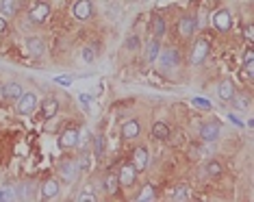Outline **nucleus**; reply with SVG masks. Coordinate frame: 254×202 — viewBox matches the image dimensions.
<instances>
[{
	"label": "nucleus",
	"mask_w": 254,
	"mask_h": 202,
	"mask_svg": "<svg viewBox=\"0 0 254 202\" xmlns=\"http://www.w3.org/2000/svg\"><path fill=\"white\" fill-rule=\"evenodd\" d=\"M22 94H24V89H22V85H20V83H4L2 85V98L7 100V102L18 100Z\"/></svg>",
	"instance_id": "nucleus-17"
},
{
	"label": "nucleus",
	"mask_w": 254,
	"mask_h": 202,
	"mask_svg": "<svg viewBox=\"0 0 254 202\" xmlns=\"http://www.w3.org/2000/svg\"><path fill=\"white\" fill-rule=\"evenodd\" d=\"M59 146L61 148H76L78 146V131L76 128H65V131H63L61 135H59Z\"/></svg>",
	"instance_id": "nucleus-14"
},
{
	"label": "nucleus",
	"mask_w": 254,
	"mask_h": 202,
	"mask_svg": "<svg viewBox=\"0 0 254 202\" xmlns=\"http://www.w3.org/2000/svg\"><path fill=\"white\" fill-rule=\"evenodd\" d=\"M78 100H81V104L87 109V104H89V100H91V98H89L87 94H81V96H78Z\"/></svg>",
	"instance_id": "nucleus-37"
},
{
	"label": "nucleus",
	"mask_w": 254,
	"mask_h": 202,
	"mask_svg": "<svg viewBox=\"0 0 254 202\" xmlns=\"http://www.w3.org/2000/svg\"><path fill=\"white\" fill-rule=\"evenodd\" d=\"M217 96L222 102H231V100H234V96H237V89H234V83L233 81H222V83L217 85Z\"/></svg>",
	"instance_id": "nucleus-13"
},
{
	"label": "nucleus",
	"mask_w": 254,
	"mask_h": 202,
	"mask_svg": "<svg viewBox=\"0 0 254 202\" xmlns=\"http://www.w3.org/2000/svg\"><path fill=\"white\" fill-rule=\"evenodd\" d=\"M37 107H39V100L33 91H24V94L16 100V111L20 115H33Z\"/></svg>",
	"instance_id": "nucleus-1"
},
{
	"label": "nucleus",
	"mask_w": 254,
	"mask_h": 202,
	"mask_svg": "<svg viewBox=\"0 0 254 202\" xmlns=\"http://www.w3.org/2000/svg\"><path fill=\"white\" fill-rule=\"evenodd\" d=\"M59 191H61V187H59V181L55 179H46L42 182V189H39V194H42L43 200H52L59 196Z\"/></svg>",
	"instance_id": "nucleus-12"
},
{
	"label": "nucleus",
	"mask_w": 254,
	"mask_h": 202,
	"mask_svg": "<svg viewBox=\"0 0 254 202\" xmlns=\"http://www.w3.org/2000/svg\"><path fill=\"white\" fill-rule=\"evenodd\" d=\"M117 185H120V181H117V174H106L105 176V182H102V187H105V191L109 196H115L117 194Z\"/></svg>",
	"instance_id": "nucleus-23"
},
{
	"label": "nucleus",
	"mask_w": 254,
	"mask_h": 202,
	"mask_svg": "<svg viewBox=\"0 0 254 202\" xmlns=\"http://www.w3.org/2000/svg\"><path fill=\"white\" fill-rule=\"evenodd\" d=\"M150 33H152V37L156 40H161V37L165 35V20L163 16H159V13H154L152 20H150Z\"/></svg>",
	"instance_id": "nucleus-18"
},
{
	"label": "nucleus",
	"mask_w": 254,
	"mask_h": 202,
	"mask_svg": "<svg viewBox=\"0 0 254 202\" xmlns=\"http://www.w3.org/2000/svg\"><path fill=\"white\" fill-rule=\"evenodd\" d=\"M243 76H246L248 81H252V76H254V61H246V65H243Z\"/></svg>",
	"instance_id": "nucleus-34"
},
{
	"label": "nucleus",
	"mask_w": 254,
	"mask_h": 202,
	"mask_svg": "<svg viewBox=\"0 0 254 202\" xmlns=\"http://www.w3.org/2000/svg\"><path fill=\"white\" fill-rule=\"evenodd\" d=\"M76 200H78V202H96L98 198H96L94 194H91V189H85V191H81V194L76 196Z\"/></svg>",
	"instance_id": "nucleus-31"
},
{
	"label": "nucleus",
	"mask_w": 254,
	"mask_h": 202,
	"mask_svg": "<svg viewBox=\"0 0 254 202\" xmlns=\"http://www.w3.org/2000/svg\"><path fill=\"white\" fill-rule=\"evenodd\" d=\"M156 61H159L161 70H172V67L178 65L180 55H178V50H176V48H165L163 52H159Z\"/></svg>",
	"instance_id": "nucleus-5"
},
{
	"label": "nucleus",
	"mask_w": 254,
	"mask_h": 202,
	"mask_svg": "<svg viewBox=\"0 0 254 202\" xmlns=\"http://www.w3.org/2000/svg\"><path fill=\"white\" fill-rule=\"evenodd\" d=\"M16 191H18V200H31L33 187H31V182H22L20 187H16Z\"/></svg>",
	"instance_id": "nucleus-26"
},
{
	"label": "nucleus",
	"mask_w": 254,
	"mask_h": 202,
	"mask_svg": "<svg viewBox=\"0 0 254 202\" xmlns=\"http://www.w3.org/2000/svg\"><path fill=\"white\" fill-rule=\"evenodd\" d=\"M39 107H42L43 118H55V115L59 113V102L55 98H46L42 104H39Z\"/></svg>",
	"instance_id": "nucleus-20"
},
{
	"label": "nucleus",
	"mask_w": 254,
	"mask_h": 202,
	"mask_svg": "<svg viewBox=\"0 0 254 202\" xmlns=\"http://www.w3.org/2000/svg\"><path fill=\"white\" fill-rule=\"evenodd\" d=\"M193 104L198 109H202V111H211V102L207 98H193Z\"/></svg>",
	"instance_id": "nucleus-33"
},
{
	"label": "nucleus",
	"mask_w": 254,
	"mask_h": 202,
	"mask_svg": "<svg viewBox=\"0 0 254 202\" xmlns=\"http://www.w3.org/2000/svg\"><path fill=\"white\" fill-rule=\"evenodd\" d=\"M189 198H191V189H189L187 182H180V185L174 187L172 200H176V202H185V200H189Z\"/></svg>",
	"instance_id": "nucleus-19"
},
{
	"label": "nucleus",
	"mask_w": 254,
	"mask_h": 202,
	"mask_svg": "<svg viewBox=\"0 0 254 202\" xmlns=\"http://www.w3.org/2000/svg\"><path fill=\"white\" fill-rule=\"evenodd\" d=\"M81 57H83V61H85V63H94V48H89V46H85L81 50Z\"/></svg>",
	"instance_id": "nucleus-30"
},
{
	"label": "nucleus",
	"mask_w": 254,
	"mask_h": 202,
	"mask_svg": "<svg viewBox=\"0 0 254 202\" xmlns=\"http://www.w3.org/2000/svg\"><path fill=\"white\" fill-rule=\"evenodd\" d=\"M13 200H18L16 187L13 189H0V202H13Z\"/></svg>",
	"instance_id": "nucleus-27"
},
{
	"label": "nucleus",
	"mask_w": 254,
	"mask_h": 202,
	"mask_svg": "<svg viewBox=\"0 0 254 202\" xmlns=\"http://www.w3.org/2000/svg\"><path fill=\"white\" fill-rule=\"evenodd\" d=\"M0 9H2L4 16H16V13H18L16 0H0Z\"/></svg>",
	"instance_id": "nucleus-25"
},
{
	"label": "nucleus",
	"mask_w": 254,
	"mask_h": 202,
	"mask_svg": "<svg viewBox=\"0 0 254 202\" xmlns=\"http://www.w3.org/2000/svg\"><path fill=\"white\" fill-rule=\"evenodd\" d=\"M200 137L202 141H215L219 137V124L217 122H207L200 126Z\"/></svg>",
	"instance_id": "nucleus-16"
},
{
	"label": "nucleus",
	"mask_w": 254,
	"mask_h": 202,
	"mask_svg": "<svg viewBox=\"0 0 254 202\" xmlns=\"http://www.w3.org/2000/svg\"><path fill=\"white\" fill-rule=\"evenodd\" d=\"M228 118H231V122H234V124H237V126H241V122H239V120H237V115H228Z\"/></svg>",
	"instance_id": "nucleus-41"
},
{
	"label": "nucleus",
	"mask_w": 254,
	"mask_h": 202,
	"mask_svg": "<svg viewBox=\"0 0 254 202\" xmlns=\"http://www.w3.org/2000/svg\"><path fill=\"white\" fill-rule=\"evenodd\" d=\"M26 50H28V55H31V57L39 59V57L46 52V41H43L42 37H37V35L28 37V40H26Z\"/></svg>",
	"instance_id": "nucleus-11"
},
{
	"label": "nucleus",
	"mask_w": 254,
	"mask_h": 202,
	"mask_svg": "<svg viewBox=\"0 0 254 202\" xmlns=\"http://www.w3.org/2000/svg\"><path fill=\"white\" fill-rule=\"evenodd\" d=\"M135 165V170L137 172H144L146 167H148V148H144V146H139V148H135V152H133V161H130Z\"/></svg>",
	"instance_id": "nucleus-15"
},
{
	"label": "nucleus",
	"mask_w": 254,
	"mask_h": 202,
	"mask_svg": "<svg viewBox=\"0 0 254 202\" xmlns=\"http://www.w3.org/2000/svg\"><path fill=\"white\" fill-rule=\"evenodd\" d=\"M78 146H83V148H87L89 146V133L87 131H78Z\"/></svg>",
	"instance_id": "nucleus-35"
},
{
	"label": "nucleus",
	"mask_w": 254,
	"mask_h": 202,
	"mask_svg": "<svg viewBox=\"0 0 254 202\" xmlns=\"http://www.w3.org/2000/svg\"><path fill=\"white\" fill-rule=\"evenodd\" d=\"M152 137L159 139V141H165V139H169V126H168L165 122L152 124Z\"/></svg>",
	"instance_id": "nucleus-21"
},
{
	"label": "nucleus",
	"mask_w": 254,
	"mask_h": 202,
	"mask_svg": "<svg viewBox=\"0 0 254 202\" xmlns=\"http://www.w3.org/2000/svg\"><path fill=\"white\" fill-rule=\"evenodd\" d=\"M91 141H94V152H96V157H100L102 152H105V137H94L91 139Z\"/></svg>",
	"instance_id": "nucleus-29"
},
{
	"label": "nucleus",
	"mask_w": 254,
	"mask_h": 202,
	"mask_svg": "<svg viewBox=\"0 0 254 202\" xmlns=\"http://www.w3.org/2000/svg\"><path fill=\"white\" fill-rule=\"evenodd\" d=\"M4 31H7V20L0 16V33H4Z\"/></svg>",
	"instance_id": "nucleus-39"
},
{
	"label": "nucleus",
	"mask_w": 254,
	"mask_h": 202,
	"mask_svg": "<svg viewBox=\"0 0 254 202\" xmlns=\"http://www.w3.org/2000/svg\"><path fill=\"white\" fill-rule=\"evenodd\" d=\"M126 50H139V37L137 35L126 37Z\"/></svg>",
	"instance_id": "nucleus-32"
},
{
	"label": "nucleus",
	"mask_w": 254,
	"mask_h": 202,
	"mask_svg": "<svg viewBox=\"0 0 254 202\" xmlns=\"http://www.w3.org/2000/svg\"><path fill=\"white\" fill-rule=\"evenodd\" d=\"M50 18V2H46V0H35V2L31 4V9H28V20L33 24H43Z\"/></svg>",
	"instance_id": "nucleus-2"
},
{
	"label": "nucleus",
	"mask_w": 254,
	"mask_h": 202,
	"mask_svg": "<svg viewBox=\"0 0 254 202\" xmlns=\"http://www.w3.org/2000/svg\"><path fill=\"white\" fill-rule=\"evenodd\" d=\"M213 26L217 28L219 33L231 31V28H233V18H231V13H228L226 9H219V11H215V16H213Z\"/></svg>",
	"instance_id": "nucleus-8"
},
{
	"label": "nucleus",
	"mask_w": 254,
	"mask_h": 202,
	"mask_svg": "<svg viewBox=\"0 0 254 202\" xmlns=\"http://www.w3.org/2000/svg\"><path fill=\"white\" fill-rule=\"evenodd\" d=\"M137 174H139V172H137L135 165L128 161V163H124V165L120 167V172H117V181H120L122 187H133L137 182Z\"/></svg>",
	"instance_id": "nucleus-6"
},
{
	"label": "nucleus",
	"mask_w": 254,
	"mask_h": 202,
	"mask_svg": "<svg viewBox=\"0 0 254 202\" xmlns=\"http://www.w3.org/2000/svg\"><path fill=\"white\" fill-rule=\"evenodd\" d=\"M78 174H81V167H78V163L70 161V159H65V161L59 163V176H61L65 182H74L78 179Z\"/></svg>",
	"instance_id": "nucleus-4"
},
{
	"label": "nucleus",
	"mask_w": 254,
	"mask_h": 202,
	"mask_svg": "<svg viewBox=\"0 0 254 202\" xmlns=\"http://www.w3.org/2000/svg\"><path fill=\"white\" fill-rule=\"evenodd\" d=\"M222 172H224L222 163H219V161H209V165H207V174L209 176H219Z\"/></svg>",
	"instance_id": "nucleus-28"
},
{
	"label": "nucleus",
	"mask_w": 254,
	"mask_h": 202,
	"mask_svg": "<svg viewBox=\"0 0 254 202\" xmlns=\"http://www.w3.org/2000/svg\"><path fill=\"white\" fill-rule=\"evenodd\" d=\"M195 26H198V24H195V18L193 16H183L178 20V37H185V40H187V37H191L193 33H195Z\"/></svg>",
	"instance_id": "nucleus-10"
},
{
	"label": "nucleus",
	"mask_w": 254,
	"mask_h": 202,
	"mask_svg": "<svg viewBox=\"0 0 254 202\" xmlns=\"http://www.w3.org/2000/svg\"><path fill=\"white\" fill-rule=\"evenodd\" d=\"M141 133V122L139 120H126L122 124V139L124 141H130V139H137Z\"/></svg>",
	"instance_id": "nucleus-9"
},
{
	"label": "nucleus",
	"mask_w": 254,
	"mask_h": 202,
	"mask_svg": "<svg viewBox=\"0 0 254 202\" xmlns=\"http://www.w3.org/2000/svg\"><path fill=\"white\" fill-rule=\"evenodd\" d=\"M246 61H254V52H252V50L246 52Z\"/></svg>",
	"instance_id": "nucleus-40"
},
{
	"label": "nucleus",
	"mask_w": 254,
	"mask_h": 202,
	"mask_svg": "<svg viewBox=\"0 0 254 202\" xmlns=\"http://www.w3.org/2000/svg\"><path fill=\"white\" fill-rule=\"evenodd\" d=\"M246 40H248V41H250V44H252V41H254V33H252V24H248V26H246Z\"/></svg>",
	"instance_id": "nucleus-36"
},
{
	"label": "nucleus",
	"mask_w": 254,
	"mask_h": 202,
	"mask_svg": "<svg viewBox=\"0 0 254 202\" xmlns=\"http://www.w3.org/2000/svg\"><path fill=\"white\" fill-rule=\"evenodd\" d=\"M159 52H161V44H159V40H156V37H152V40L148 41V46H146V59L152 63V61H156Z\"/></svg>",
	"instance_id": "nucleus-22"
},
{
	"label": "nucleus",
	"mask_w": 254,
	"mask_h": 202,
	"mask_svg": "<svg viewBox=\"0 0 254 202\" xmlns=\"http://www.w3.org/2000/svg\"><path fill=\"white\" fill-rule=\"evenodd\" d=\"M209 52H211V44H209V40H204V37L195 40L193 50H191V63L193 65H202L204 61H207Z\"/></svg>",
	"instance_id": "nucleus-3"
},
{
	"label": "nucleus",
	"mask_w": 254,
	"mask_h": 202,
	"mask_svg": "<svg viewBox=\"0 0 254 202\" xmlns=\"http://www.w3.org/2000/svg\"><path fill=\"white\" fill-rule=\"evenodd\" d=\"M57 83H59V85H70V83H72V79H63V76H59Z\"/></svg>",
	"instance_id": "nucleus-38"
},
{
	"label": "nucleus",
	"mask_w": 254,
	"mask_h": 202,
	"mask_svg": "<svg viewBox=\"0 0 254 202\" xmlns=\"http://www.w3.org/2000/svg\"><path fill=\"white\" fill-rule=\"evenodd\" d=\"M137 200L139 202H150V200H156V189L152 185H146L141 187V191L137 194Z\"/></svg>",
	"instance_id": "nucleus-24"
},
{
	"label": "nucleus",
	"mask_w": 254,
	"mask_h": 202,
	"mask_svg": "<svg viewBox=\"0 0 254 202\" xmlns=\"http://www.w3.org/2000/svg\"><path fill=\"white\" fill-rule=\"evenodd\" d=\"M72 13H74L76 20L87 22L91 16H94V7H91V0H76L74 7H72Z\"/></svg>",
	"instance_id": "nucleus-7"
}]
</instances>
